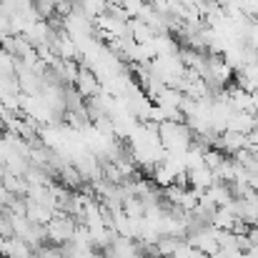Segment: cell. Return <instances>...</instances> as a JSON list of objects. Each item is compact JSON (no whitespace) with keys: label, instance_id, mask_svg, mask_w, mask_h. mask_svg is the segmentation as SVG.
I'll use <instances>...</instances> for the list:
<instances>
[{"label":"cell","instance_id":"2","mask_svg":"<svg viewBox=\"0 0 258 258\" xmlns=\"http://www.w3.org/2000/svg\"><path fill=\"white\" fill-rule=\"evenodd\" d=\"M216 183V175L213 171L208 168V166H201V168H193V171H188V185L193 188V190H201V193H206L211 185Z\"/></svg>","mask_w":258,"mask_h":258},{"label":"cell","instance_id":"1","mask_svg":"<svg viewBox=\"0 0 258 258\" xmlns=\"http://www.w3.org/2000/svg\"><path fill=\"white\" fill-rule=\"evenodd\" d=\"M76 231H78V226L73 223V218H66L63 213H55V218L45 226V236H48V241L60 243V246L71 243L73 236H76Z\"/></svg>","mask_w":258,"mask_h":258},{"label":"cell","instance_id":"4","mask_svg":"<svg viewBox=\"0 0 258 258\" xmlns=\"http://www.w3.org/2000/svg\"><path fill=\"white\" fill-rule=\"evenodd\" d=\"M193 258H211V256H208V253H201V251H196V253H193Z\"/></svg>","mask_w":258,"mask_h":258},{"label":"cell","instance_id":"3","mask_svg":"<svg viewBox=\"0 0 258 258\" xmlns=\"http://www.w3.org/2000/svg\"><path fill=\"white\" fill-rule=\"evenodd\" d=\"M223 161H226V156H223V151H218V148H213V151L206 153V166H208L211 171H216L218 166H223Z\"/></svg>","mask_w":258,"mask_h":258}]
</instances>
